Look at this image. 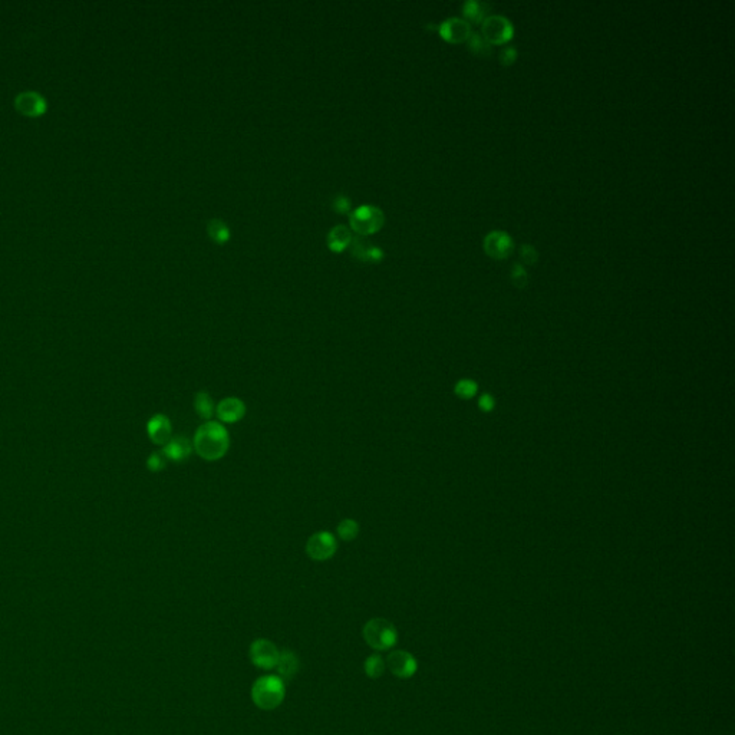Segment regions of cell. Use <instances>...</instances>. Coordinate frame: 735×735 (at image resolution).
<instances>
[{
  "instance_id": "cell-1",
  "label": "cell",
  "mask_w": 735,
  "mask_h": 735,
  "mask_svg": "<svg viewBox=\"0 0 735 735\" xmlns=\"http://www.w3.org/2000/svg\"><path fill=\"white\" fill-rule=\"evenodd\" d=\"M230 447V436L225 427L216 421H207L196 431L192 448L207 461H216L225 456Z\"/></svg>"
},
{
  "instance_id": "cell-2",
  "label": "cell",
  "mask_w": 735,
  "mask_h": 735,
  "mask_svg": "<svg viewBox=\"0 0 735 735\" xmlns=\"http://www.w3.org/2000/svg\"><path fill=\"white\" fill-rule=\"evenodd\" d=\"M285 695V682L277 675L260 676L252 687V701L263 711H272L282 705Z\"/></svg>"
},
{
  "instance_id": "cell-3",
  "label": "cell",
  "mask_w": 735,
  "mask_h": 735,
  "mask_svg": "<svg viewBox=\"0 0 735 735\" xmlns=\"http://www.w3.org/2000/svg\"><path fill=\"white\" fill-rule=\"evenodd\" d=\"M362 636L366 645L378 652L390 651L398 642V631L390 621L375 618L363 625Z\"/></svg>"
},
{
  "instance_id": "cell-4",
  "label": "cell",
  "mask_w": 735,
  "mask_h": 735,
  "mask_svg": "<svg viewBox=\"0 0 735 735\" xmlns=\"http://www.w3.org/2000/svg\"><path fill=\"white\" fill-rule=\"evenodd\" d=\"M349 223H351V229L355 233L359 236H368L381 230V227L385 223V216L378 207L365 204L355 208L349 214Z\"/></svg>"
},
{
  "instance_id": "cell-5",
  "label": "cell",
  "mask_w": 735,
  "mask_h": 735,
  "mask_svg": "<svg viewBox=\"0 0 735 735\" xmlns=\"http://www.w3.org/2000/svg\"><path fill=\"white\" fill-rule=\"evenodd\" d=\"M481 34L490 45H505L514 34V26L509 17L488 14L481 23Z\"/></svg>"
},
{
  "instance_id": "cell-6",
  "label": "cell",
  "mask_w": 735,
  "mask_h": 735,
  "mask_svg": "<svg viewBox=\"0 0 735 735\" xmlns=\"http://www.w3.org/2000/svg\"><path fill=\"white\" fill-rule=\"evenodd\" d=\"M280 651L269 639H256L249 647V656L256 668L263 671H272L276 668Z\"/></svg>"
},
{
  "instance_id": "cell-7",
  "label": "cell",
  "mask_w": 735,
  "mask_h": 735,
  "mask_svg": "<svg viewBox=\"0 0 735 735\" xmlns=\"http://www.w3.org/2000/svg\"><path fill=\"white\" fill-rule=\"evenodd\" d=\"M338 543L336 537L329 532H318L309 537L306 543V553L312 560L316 562H325L334 557L336 553Z\"/></svg>"
},
{
  "instance_id": "cell-8",
  "label": "cell",
  "mask_w": 735,
  "mask_h": 735,
  "mask_svg": "<svg viewBox=\"0 0 735 735\" xmlns=\"http://www.w3.org/2000/svg\"><path fill=\"white\" fill-rule=\"evenodd\" d=\"M385 662H387V668L391 674L399 679H410L418 671V661L408 651H392Z\"/></svg>"
},
{
  "instance_id": "cell-9",
  "label": "cell",
  "mask_w": 735,
  "mask_h": 735,
  "mask_svg": "<svg viewBox=\"0 0 735 735\" xmlns=\"http://www.w3.org/2000/svg\"><path fill=\"white\" fill-rule=\"evenodd\" d=\"M483 248L487 256L496 260H503L512 256L514 250V241L510 234H507L505 232L493 230L484 237Z\"/></svg>"
},
{
  "instance_id": "cell-10",
  "label": "cell",
  "mask_w": 735,
  "mask_h": 735,
  "mask_svg": "<svg viewBox=\"0 0 735 735\" xmlns=\"http://www.w3.org/2000/svg\"><path fill=\"white\" fill-rule=\"evenodd\" d=\"M441 38L450 43H463L467 42L470 34L472 33L471 25L463 19V17H450L441 22L439 26Z\"/></svg>"
},
{
  "instance_id": "cell-11",
  "label": "cell",
  "mask_w": 735,
  "mask_h": 735,
  "mask_svg": "<svg viewBox=\"0 0 735 735\" xmlns=\"http://www.w3.org/2000/svg\"><path fill=\"white\" fill-rule=\"evenodd\" d=\"M216 415L220 421L225 424L239 423L240 419L246 415V405H244V402L239 398H225L217 405Z\"/></svg>"
},
{
  "instance_id": "cell-12",
  "label": "cell",
  "mask_w": 735,
  "mask_h": 735,
  "mask_svg": "<svg viewBox=\"0 0 735 735\" xmlns=\"http://www.w3.org/2000/svg\"><path fill=\"white\" fill-rule=\"evenodd\" d=\"M14 107L17 108V111L25 115L37 117L46 110V101L39 94L28 91L16 97Z\"/></svg>"
},
{
  "instance_id": "cell-13",
  "label": "cell",
  "mask_w": 735,
  "mask_h": 735,
  "mask_svg": "<svg viewBox=\"0 0 735 735\" xmlns=\"http://www.w3.org/2000/svg\"><path fill=\"white\" fill-rule=\"evenodd\" d=\"M147 431L150 440L154 444L165 445L171 440V423L163 414H157L150 419L147 424Z\"/></svg>"
},
{
  "instance_id": "cell-14",
  "label": "cell",
  "mask_w": 735,
  "mask_h": 735,
  "mask_svg": "<svg viewBox=\"0 0 735 735\" xmlns=\"http://www.w3.org/2000/svg\"><path fill=\"white\" fill-rule=\"evenodd\" d=\"M299 668H301L299 658H297V655L293 651H289V650L280 651L279 661L274 668L277 669V674H279L277 676H280L282 679H293L297 675V672H299Z\"/></svg>"
},
{
  "instance_id": "cell-15",
  "label": "cell",
  "mask_w": 735,
  "mask_h": 735,
  "mask_svg": "<svg viewBox=\"0 0 735 735\" xmlns=\"http://www.w3.org/2000/svg\"><path fill=\"white\" fill-rule=\"evenodd\" d=\"M191 444L190 441L185 439V436H176V439H171L163 452L165 454L167 460H171V461H184L185 459L190 457L191 454Z\"/></svg>"
},
{
  "instance_id": "cell-16",
  "label": "cell",
  "mask_w": 735,
  "mask_h": 735,
  "mask_svg": "<svg viewBox=\"0 0 735 735\" xmlns=\"http://www.w3.org/2000/svg\"><path fill=\"white\" fill-rule=\"evenodd\" d=\"M352 241H354L352 232L343 224L335 225L328 234V244L334 252H342L345 248L349 246V244H352Z\"/></svg>"
},
{
  "instance_id": "cell-17",
  "label": "cell",
  "mask_w": 735,
  "mask_h": 735,
  "mask_svg": "<svg viewBox=\"0 0 735 735\" xmlns=\"http://www.w3.org/2000/svg\"><path fill=\"white\" fill-rule=\"evenodd\" d=\"M463 14L470 25L483 23V21L488 16V6L485 3L476 2V0H468L463 5Z\"/></svg>"
},
{
  "instance_id": "cell-18",
  "label": "cell",
  "mask_w": 735,
  "mask_h": 735,
  "mask_svg": "<svg viewBox=\"0 0 735 735\" xmlns=\"http://www.w3.org/2000/svg\"><path fill=\"white\" fill-rule=\"evenodd\" d=\"M194 408H196V412L203 419H205V421H210V419H212V416L216 414V407H214V402H213L212 396H210L204 391L196 394Z\"/></svg>"
},
{
  "instance_id": "cell-19",
  "label": "cell",
  "mask_w": 735,
  "mask_h": 735,
  "mask_svg": "<svg viewBox=\"0 0 735 735\" xmlns=\"http://www.w3.org/2000/svg\"><path fill=\"white\" fill-rule=\"evenodd\" d=\"M385 669H387V662H385V658L381 654L368 656L363 663V671L366 676L371 679H379L383 675Z\"/></svg>"
},
{
  "instance_id": "cell-20",
  "label": "cell",
  "mask_w": 735,
  "mask_h": 735,
  "mask_svg": "<svg viewBox=\"0 0 735 735\" xmlns=\"http://www.w3.org/2000/svg\"><path fill=\"white\" fill-rule=\"evenodd\" d=\"M354 256L359 260H363V261H368V260H378L382 257V252L378 249V248H374L371 246V244H368L365 240H354Z\"/></svg>"
},
{
  "instance_id": "cell-21",
  "label": "cell",
  "mask_w": 735,
  "mask_h": 735,
  "mask_svg": "<svg viewBox=\"0 0 735 735\" xmlns=\"http://www.w3.org/2000/svg\"><path fill=\"white\" fill-rule=\"evenodd\" d=\"M467 45H468V49L472 52V54L477 55V57H488V55H492V52H493V45H490L483 38V34L477 33V32H472L470 34Z\"/></svg>"
},
{
  "instance_id": "cell-22",
  "label": "cell",
  "mask_w": 735,
  "mask_h": 735,
  "mask_svg": "<svg viewBox=\"0 0 735 735\" xmlns=\"http://www.w3.org/2000/svg\"><path fill=\"white\" fill-rule=\"evenodd\" d=\"M207 232H208V236L217 243H225L230 237L229 227H227L221 220H217V219L208 223Z\"/></svg>"
},
{
  "instance_id": "cell-23",
  "label": "cell",
  "mask_w": 735,
  "mask_h": 735,
  "mask_svg": "<svg viewBox=\"0 0 735 735\" xmlns=\"http://www.w3.org/2000/svg\"><path fill=\"white\" fill-rule=\"evenodd\" d=\"M359 524L354 518H345L339 523L338 534L343 541H351L358 537Z\"/></svg>"
},
{
  "instance_id": "cell-24",
  "label": "cell",
  "mask_w": 735,
  "mask_h": 735,
  "mask_svg": "<svg viewBox=\"0 0 735 735\" xmlns=\"http://www.w3.org/2000/svg\"><path fill=\"white\" fill-rule=\"evenodd\" d=\"M510 277H512L513 285L516 288H518V289L526 288L527 283H529V273H527L526 268H524L521 263H514L513 265Z\"/></svg>"
},
{
  "instance_id": "cell-25",
  "label": "cell",
  "mask_w": 735,
  "mask_h": 735,
  "mask_svg": "<svg viewBox=\"0 0 735 735\" xmlns=\"http://www.w3.org/2000/svg\"><path fill=\"white\" fill-rule=\"evenodd\" d=\"M520 259H521V265H527V266H533L537 263L538 260V253L536 250L534 246H532V244H521L520 248Z\"/></svg>"
},
{
  "instance_id": "cell-26",
  "label": "cell",
  "mask_w": 735,
  "mask_h": 735,
  "mask_svg": "<svg viewBox=\"0 0 735 735\" xmlns=\"http://www.w3.org/2000/svg\"><path fill=\"white\" fill-rule=\"evenodd\" d=\"M165 464H167V457L163 451L152 452L147 461V465L151 471H161L165 467Z\"/></svg>"
},
{
  "instance_id": "cell-27",
  "label": "cell",
  "mask_w": 735,
  "mask_h": 735,
  "mask_svg": "<svg viewBox=\"0 0 735 735\" xmlns=\"http://www.w3.org/2000/svg\"><path fill=\"white\" fill-rule=\"evenodd\" d=\"M517 57H518V52H517V49L513 48V46H505V48H503L501 52H500V55H499L500 62H501L503 65H505V66L513 65V63L516 62Z\"/></svg>"
},
{
  "instance_id": "cell-28",
  "label": "cell",
  "mask_w": 735,
  "mask_h": 735,
  "mask_svg": "<svg viewBox=\"0 0 735 735\" xmlns=\"http://www.w3.org/2000/svg\"><path fill=\"white\" fill-rule=\"evenodd\" d=\"M476 391H477V385L470 379H464L457 385V394L463 398L472 396L476 394Z\"/></svg>"
},
{
  "instance_id": "cell-29",
  "label": "cell",
  "mask_w": 735,
  "mask_h": 735,
  "mask_svg": "<svg viewBox=\"0 0 735 735\" xmlns=\"http://www.w3.org/2000/svg\"><path fill=\"white\" fill-rule=\"evenodd\" d=\"M334 207H335V210H338V212H341V213L348 212V210H349V200L346 197L339 196L336 199V201L334 203Z\"/></svg>"
},
{
  "instance_id": "cell-30",
  "label": "cell",
  "mask_w": 735,
  "mask_h": 735,
  "mask_svg": "<svg viewBox=\"0 0 735 735\" xmlns=\"http://www.w3.org/2000/svg\"><path fill=\"white\" fill-rule=\"evenodd\" d=\"M480 405H481V408H483V410L488 411V410H492V408H493V405H494V402H493L492 396H490V395H484V396L481 398V401H480Z\"/></svg>"
}]
</instances>
